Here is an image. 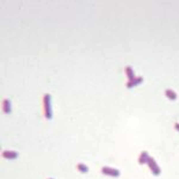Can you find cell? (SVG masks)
<instances>
[{"instance_id": "7a4b0ae2", "label": "cell", "mask_w": 179, "mask_h": 179, "mask_svg": "<svg viewBox=\"0 0 179 179\" xmlns=\"http://www.w3.org/2000/svg\"><path fill=\"white\" fill-rule=\"evenodd\" d=\"M147 164H148V166H149V168H151V171H152V173H153L154 176H159V174H160L161 170H160V167L158 166V164L155 162V160H154V158L149 157V159H148V161H147Z\"/></svg>"}, {"instance_id": "9c48e42d", "label": "cell", "mask_w": 179, "mask_h": 179, "mask_svg": "<svg viewBox=\"0 0 179 179\" xmlns=\"http://www.w3.org/2000/svg\"><path fill=\"white\" fill-rule=\"evenodd\" d=\"M125 73H127V77H128L129 81H130V80H133L134 78H136V77L134 75V71H133V68L130 67V66H128V67L125 68Z\"/></svg>"}, {"instance_id": "5b68a950", "label": "cell", "mask_w": 179, "mask_h": 179, "mask_svg": "<svg viewBox=\"0 0 179 179\" xmlns=\"http://www.w3.org/2000/svg\"><path fill=\"white\" fill-rule=\"evenodd\" d=\"M3 157L6 158V159H16L18 157V154L16 152H13V151H5L3 153Z\"/></svg>"}, {"instance_id": "8fae6325", "label": "cell", "mask_w": 179, "mask_h": 179, "mask_svg": "<svg viewBox=\"0 0 179 179\" xmlns=\"http://www.w3.org/2000/svg\"><path fill=\"white\" fill-rule=\"evenodd\" d=\"M174 128L178 130V132H179V123H176V125H174Z\"/></svg>"}, {"instance_id": "7c38bea8", "label": "cell", "mask_w": 179, "mask_h": 179, "mask_svg": "<svg viewBox=\"0 0 179 179\" xmlns=\"http://www.w3.org/2000/svg\"><path fill=\"white\" fill-rule=\"evenodd\" d=\"M49 179H53V178H49Z\"/></svg>"}, {"instance_id": "277c9868", "label": "cell", "mask_w": 179, "mask_h": 179, "mask_svg": "<svg viewBox=\"0 0 179 179\" xmlns=\"http://www.w3.org/2000/svg\"><path fill=\"white\" fill-rule=\"evenodd\" d=\"M142 81H143V78H142V77H137V78H134L133 80H130L129 83L127 84V87H128V88H132V87H134V86H136V85L141 84Z\"/></svg>"}, {"instance_id": "ba28073f", "label": "cell", "mask_w": 179, "mask_h": 179, "mask_svg": "<svg viewBox=\"0 0 179 179\" xmlns=\"http://www.w3.org/2000/svg\"><path fill=\"white\" fill-rule=\"evenodd\" d=\"M165 94H166V97L167 98H170L171 100H176L177 99V93L174 92V91H172V90H166L165 91Z\"/></svg>"}, {"instance_id": "8992f818", "label": "cell", "mask_w": 179, "mask_h": 179, "mask_svg": "<svg viewBox=\"0 0 179 179\" xmlns=\"http://www.w3.org/2000/svg\"><path fill=\"white\" fill-rule=\"evenodd\" d=\"M3 108H4V111H5L6 113H11L12 109H11V102H10V99H5V100H4Z\"/></svg>"}, {"instance_id": "30bf717a", "label": "cell", "mask_w": 179, "mask_h": 179, "mask_svg": "<svg viewBox=\"0 0 179 179\" xmlns=\"http://www.w3.org/2000/svg\"><path fill=\"white\" fill-rule=\"evenodd\" d=\"M78 170L80 171V172H83V173H87L88 172V167L86 166V165H84V164H78Z\"/></svg>"}, {"instance_id": "52a82bcc", "label": "cell", "mask_w": 179, "mask_h": 179, "mask_svg": "<svg viewBox=\"0 0 179 179\" xmlns=\"http://www.w3.org/2000/svg\"><path fill=\"white\" fill-rule=\"evenodd\" d=\"M148 159H149L148 153H147V152H142V154L140 155V159H139V162H140L141 165H143V164H147Z\"/></svg>"}, {"instance_id": "3957f363", "label": "cell", "mask_w": 179, "mask_h": 179, "mask_svg": "<svg viewBox=\"0 0 179 179\" xmlns=\"http://www.w3.org/2000/svg\"><path fill=\"white\" fill-rule=\"evenodd\" d=\"M102 172L106 176H111V177H119V171L116 168H111V167H103Z\"/></svg>"}, {"instance_id": "6da1fadb", "label": "cell", "mask_w": 179, "mask_h": 179, "mask_svg": "<svg viewBox=\"0 0 179 179\" xmlns=\"http://www.w3.org/2000/svg\"><path fill=\"white\" fill-rule=\"evenodd\" d=\"M44 116L45 118L50 119L53 117V110H52V97L50 94H45L44 96Z\"/></svg>"}]
</instances>
